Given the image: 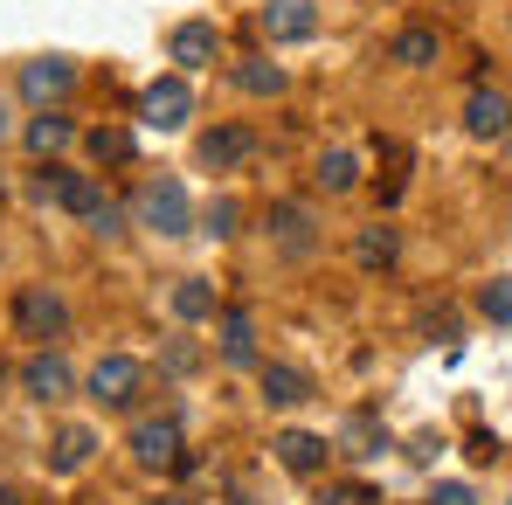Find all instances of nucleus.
<instances>
[{"label":"nucleus","mask_w":512,"mask_h":505,"mask_svg":"<svg viewBox=\"0 0 512 505\" xmlns=\"http://www.w3.org/2000/svg\"><path fill=\"white\" fill-rule=\"evenodd\" d=\"M132 215H139V229H153V236H187V229H194V208H187V187H180V180H146L139 201H132Z\"/></svg>","instance_id":"1"},{"label":"nucleus","mask_w":512,"mask_h":505,"mask_svg":"<svg viewBox=\"0 0 512 505\" xmlns=\"http://www.w3.org/2000/svg\"><path fill=\"white\" fill-rule=\"evenodd\" d=\"M70 326V305L49 291V284H28L21 298H14V333L21 339H56Z\"/></svg>","instance_id":"2"},{"label":"nucleus","mask_w":512,"mask_h":505,"mask_svg":"<svg viewBox=\"0 0 512 505\" xmlns=\"http://www.w3.org/2000/svg\"><path fill=\"white\" fill-rule=\"evenodd\" d=\"M139 118L153 125V132H180L187 118H194V90H187V77H160V84L139 90Z\"/></svg>","instance_id":"3"},{"label":"nucleus","mask_w":512,"mask_h":505,"mask_svg":"<svg viewBox=\"0 0 512 505\" xmlns=\"http://www.w3.org/2000/svg\"><path fill=\"white\" fill-rule=\"evenodd\" d=\"M139 381H146V367H139L132 353H104V360L90 367V395H97L104 409H132Z\"/></svg>","instance_id":"4"},{"label":"nucleus","mask_w":512,"mask_h":505,"mask_svg":"<svg viewBox=\"0 0 512 505\" xmlns=\"http://www.w3.org/2000/svg\"><path fill=\"white\" fill-rule=\"evenodd\" d=\"M270 243L291 256V263H305V256L319 250V222H312V208H305V201H277V208H270Z\"/></svg>","instance_id":"5"},{"label":"nucleus","mask_w":512,"mask_h":505,"mask_svg":"<svg viewBox=\"0 0 512 505\" xmlns=\"http://www.w3.org/2000/svg\"><path fill=\"white\" fill-rule=\"evenodd\" d=\"M132 457H139L146 471H167V464H180V422H173V416L132 422Z\"/></svg>","instance_id":"6"},{"label":"nucleus","mask_w":512,"mask_h":505,"mask_svg":"<svg viewBox=\"0 0 512 505\" xmlns=\"http://www.w3.org/2000/svg\"><path fill=\"white\" fill-rule=\"evenodd\" d=\"M256 153V132L250 125H215V132H201V146H194V160L208 173H229V167H243Z\"/></svg>","instance_id":"7"},{"label":"nucleus","mask_w":512,"mask_h":505,"mask_svg":"<svg viewBox=\"0 0 512 505\" xmlns=\"http://www.w3.org/2000/svg\"><path fill=\"white\" fill-rule=\"evenodd\" d=\"M77 84V63L70 56H35V63H21V97L28 104H56V97H70Z\"/></svg>","instance_id":"8"},{"label":"nucleus","mask_w":512,"mask_h":505,"mask_svg":"<svg viewBox=\"0 0 512 505\" xmlns=\"http://www.w3.org/2000/svg\"><path fill=\"white\" fill-rule=\"evenodd\" d=\"M35 194H42V201H56V208H70L77 222L104 201V194H97V180H90V173H70V167H49L42 180H35Z\"/></svg>","instance_id":"9"},{"label":"nucleus","mask_w":512,"mask_h":505,"mask_svg":"<svg viewBox=\"0 0 512 505\" xmlns=\"http://www.w3.org/2000/svg\"><path fill=\"white\" fill-rule=\"evenodd\" d=\"M263 35L270 42H312L319 35V7L312 0H270L263 7Z\"/></svg>","instance_id":"10"},{"label":"nucleus","mask_w":512,"mask_h":505,"mask_svg":"<svg viewBox=\"0 0 512 505\" xmlns=\"http://www.w3.org/2000/svg\"><path fill=\"white\" fill-rule=\"evenodd\" d=\"M270 450H277V464H284V471H298V478L326 471V457H333V450H326V436H312V429H284Z\"/></svg>","instance_id":"11"},{"label":"nucleus","mask_w":512,"mask_h":505,"mask_svg":"<svg viewBox=\"0 0 512 505\" xmlns=\"http://www.w3.org/2000/svg\"><path fill=\"white\" fill-rule=\"evenodd\" d=\"M167 49H173V63H180V70H208V63H215V49H222V35H215V21H180Z\"/></svg>","instance_id":"12"},{"label":"nucleus","mask_w":512,"mask_h":505,"mask_svg":"<svg viewBox=\"0 0 512 505\" xmlns=\"http://www.w3.org/2000/svg\"><path fill=\"white\" fill-rule=\"evenodd\" d=\"M21 388H28L35 402H63V395H70V360H63V353H35V360L21 367Z\"/></svg>","instance_id":"13"},{"label":"nucleus","mask_w":512,"mask_h":505,"mask_svg":"<svg viewBox=\"0 0 512 505\" xmlns=\"http://www.w3.org/2000/svg\"><path fill=\"white\" fill-rule=\"evenodd\" d=\"M464 125H471V132H478V139H506L512 132V104L506 97H499V90H471V104H464Z\"/></svg>","instance_id":"14"},{"label":"nucleus","mask_w":512,"mask_h":505,"mask_svg":"<svg viewBox=\"0 0 512 505\" xmlns=\"http://www.w3.org/2000/svg\"><path fill=\"white\" fill-rule=\"evenodd\" d=\"M90 450H97V436H90L84 422H63L56 443H49V471H56V478H77V471L90 464Z\"/></svg>","instance_id":"15"},{"label":"nucleus","mask_w":512,"mask_h":505,"mask_svg":"<svg viewBox=\"0 0 512 505\" xmlns=\"http://www.w3.org/2000/svg\"><path fill=\"white\" fill-rule=\"evenodd\" d=\"M263 402H270V409H298V402H312V374L270 360V367H263Z\"/></svg>","instance_id":"16"},{"label":"nucleus","mask_w":512,"mask_h":505,"mask_svg":"<svg viewBox=\"0 0 512 505\" xmlns=\"http://www.w3.org/2000/svg\"><path fill=\"white\" fill-rule=\"evenodd\" d=\"M340 457H353V464H367V457H381L388 450V429L374 416H346V429H340V443H333Z\"/></svg>","instance_id":"17"},{"label":"nucleus","mask_w":512,"mask_h":505,"mask_svg":"<svg viewBox=\"0 0 512 505\" xmlns=\"http://www.w3.org/2000/svg\"><path fill=\"white\" fill-rule=\"evenodd\" d=\"M395 250H402V236H395L388 222H367V229L353 236V263H360V270H388Z\"/></svg>","instance_id":"18"},{"label":"nucleus","mask_w":512,"mask_h":505,"mask_svg":"<svg viewBox=\"0 0 512 505\" xmlns=\"http://www.w3.org/2000/svg\"><path fill=\"white\" fill-rule=\"evenodd\" d=\"M436 49H443V42H436V28H402V35L388 42V56H395L402 70H429V63H436Z\"/></svg>","instance_id":"19"},{"label":"nucleus","mask_w":512,"mask_h":505,"mask_svg":"<svg viewBox=\"0 0 512 505\" xmlns=\"http://www.w3.org/2000/svg\"><path fill=\"white\" fill-rule=\"evenodd\" d=\"M70 139H77V125H70L63 111H42V118L28 125V153H35V160H49V153H63Z\"/></svg>","instance_id":"20"},{"label":"nucleus","mask_w":512,"mask_h":505,"mask_svg":"<svg viewBox=\"0 0 512 505\" xmlns=\"http://www.w3.org/2000/svg\"><path fill=\"white\" fill-rule=\"evenodd\" d=\"M222 360H229V367H250V360H256L250 312H222Z\"/></svg>","instance_id":"21"},{"label":"nucleus","mask_w":512,"mask_h":505,"mask_svg":"<svg viewBox=\"0 0 512 505\" xmlns=\"http://www.w3.org/2000/svg\"><path fill=\"white\" fill-rule=\"evenodd\" d=\"M173 319H187V326L215 319V291H208L201 277H180V284H173Z\"/></svg>","instance_id":"22"},{"label":"nucleus","mask_w":512,"mask_h":505,"mask_svg":"<svg viewBox=\"0 0 512 505\" xmlns=\"http://www.w3.org/2000/svg\"><path fill=\"white\" fill-rule=\"evenodd\" d=\"M312 180H319L326 194H346V187L360 180V160H353L346 146H333V153H319V167H312Z\"/></svg>","instance_id":"23"},{"label":"nucleus","mask_w":512,"mask_h":505,"mask_svg":"<svg viewBox=\"0 0 512 505\" xmlns=\"http://www.w3.org/2000/svg\"><path fill=\"white\" fill-rule=\"evenodd\" d=\"M84 146H90L97 167H125V160H132V132H125V125H97Z\"/></svg>","instance_id":"24"},{"label":"nucleus","mask_w":512,"mask_h":505,"mask_svg":"<svg viewBox=\"0 0 512 505\" xmlns=\"http://www.w3.org/2000/svg\"><path fill=\"white\" fill-rule=\"evenodd\" d=\"M381 201H388V208H395V201H402V187H409V146H402V139H381Z\"/></svg>","instance_id":"25"},{"label":"nucleus","mask_w":512,"mask_h":505,"mask_svg":"<svg viewBox=\"0 0 512 505\" xmlns=\"http://www.w3.org/2000/svg\"><path fill=\"white\" fill-rule=\"evenodd\" d=\"M236 84L250 90V97H277V90H284V70L263 63V56H250V63H236Z\"/></svg>","instance_id":"26"},{"label":"nucleus","mask_w":512,"mask_h":505,"mask_svg":"<svg viewBox=\"0 0 512 505\" xmlns=\"http://www.w3.org/2000/svg\"><path fill=\"white\" fill-rule=\"evenodd\" d=\"M478 312H485L492 326H512V277H492V284L478 291Z\"/></svg>","instance_id":"27"},{"label":"nucleus","mask_w":512,"mask_h":505,"mask_svg":"<svg viewBox=\"0 0 512 505\" xmlns=\"http://www.w3.org/2000/svg\"><path fill=\"white\" fill-rule=\"evenodd\" d=\"M236 222H243V208H236L229 194H215V201H208V236H236Z\"/></svg>","instance_id":"28"},{"label":"nucleus","mask_w":512,"mask_h":505,"mask_svg":"<svg viewBox=\"0 0 512 505\" xmlns=\"http://www.w3.org/2000/svg\"><path fill=\"white\" fill-rule=\"evenodd\" d=\"M118 222H125V215H118L111 201H97V208L84 215V229H90V236H118Z\"/></svg>","instance_id":"29"},{"label":"nucleus","mask_w":512,"mask_h":505,"mask_svg":"<svg viewBox=\"0 0 512 505\" xmlns=\"http://www.w3.org/2000/svg\"><path fill=\"white\" fill-rule=\"evenodd\" d=\"M464 457H471V464H492V457H499V436H492V429H478V436L464 443Z\"/></svg>","instance_id":"30"},{"label":"nucleus","mask_w":512,"mask_h":505,"mask_svg":"<svg viewBox=\"0 0 512 505\" xmlns=\"http://www.w3.org/2000/svg\"><path fill=\"white\" fill-rule=\"evenodd\" d=\"M326 505H381V492H374V485H340Z\"/></svg>","instance_id":"31"},{"label":"nucleus","mask_w":512,"mask_h":505,"mask_svg":"<svg viewBox=\"0 0 512 505\" xmlns=\"http://www.w3.org/2000/svg\"><path fill=\"white\" fill-rule=\"evenodd\" d=\"M429 505H478V499H471V485H436V499H429Z\"/></svg>","instance_id":"32"},{"label":"nucleus","mask_w":512,"mask_h":505,"mask_svg":"<svg viewBox=\"0 0 512 505\" xmlns=\"http://www.w3.org/2000/svg\"><path fill=\"white\" fill-rule=\"evenodd\" d=\"M153 505H194V499H180V492H160V499H153Z\"/></svg>","instance_id":"33"},{"label":"nucleus","mask_w":512,"mask_h":505,"mask_svg":"<svg viewBox=\"0 0 512 505\" xmlns=\"http://www.w3.org/2000/svg\"><path fill=\"white\" fill-rule=\"evenodd\" d=\"M0 505H21V492H14V485H0Z\"/></svg>","instance_id":"34"},{"label":"nucleus","mask_w":512,"mask_h":505,"mask_svg":"<svg viewBox=\"0 0 512 505\" xmlns=\"http://www.w3.org/2000/svg\"><path fill=\"white\" fill-rule=\"evenodd\" d=\"M229 505H256V499H229Z\"/></svg>","instance_id":"35"}]
</instances>
